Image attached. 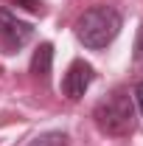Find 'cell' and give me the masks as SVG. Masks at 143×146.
<instances>
[{
    "instance_id": "obj_1",
    "label": "cell",
    "mask_w": 143,
    "mask_h": 146,
    "mask_svg": "<svg viewBox=\"0 0 143 146\" xmlns=\"http://www.w3.org/2000/svg\"><path fill=\"white\" fill-rule=\"evenodd\" d=\"M73 28H76V36H79V42L84 48L101 51V48H107L109 42L121 34L124 17L112 6H93L84 14H79V20H76Z\"/></svg>"
},
{
    "instance_id": "obj_2",
    "label": "cell",
    "mask_w": 143,
    "mask_h": 146,
    "mask_svg": "<svg viewBox=\"0 0 143 146\" xmlns=\"http://www.w3.org/2000/svg\"><path fill=\"white\" fill-rule=\"evenodd\" d=\"M95 127L109 138H126L135 129V101L126 90H115L101 98L93 110Z\"/></svg>"
},
{
    "instance_id": "obj_3",
    "label": "cell",
    "mask_w": 143,
    "mask_h": 146,
    "mask_svg": "<svg viewBox=\"0 0 143 146\" xmlns=\"http://www.w3.org/2000/svg\"><path fill=\"white\" fill-rule=\"evenodd\" d=\"M34 36V28L25 20L14 17L9 9H0V48L3 54H17L23 45H28Z\"/></svg>"
},
{
    "instance_id": "obj_4",
    "label": "cell",
    "mask_w": 143,
    "mask_h": 146,
    "mask_svg": "<svg viewBox=\"0 0 143 146\" xmlns=\"http://www.w3.org/2000/svg\"><path fill=\"white\" fill-rule=\"evenodd\" d=\"M93 79H95L93 65L84 62V59H76V62H70V68L62 76V93H65L70 101H79V98L87 93V87L93 84Z\"/></svg>"
},
{
    "instance_id": "obj_5",
    "label": "cell",
    "mask_w": 143,
    "mask_h": 146,
    "mask_svg": "<svg viewBox=\"0 0 143 146\" xmlns=\"http://www.w3.org/2000/svg\"><path fill=\"white\" fill-rule=\"evenodd\" d=\"M51 62H54V48H51L48 42H42L34 51V56H31V73H34L36 79L48 82V76H51Z\"/></svg>"
},
{
    "instance_id": "obj_6",
    "label": "cell",
    "mask_w": 143,
    "mask_h": 146,
    "mask_svg": "<svg viewBox=\"0 0 143 146\" xmlns=\"http://www.w3.org/2000/svg\"><path fill=\"white\" fill-rule=\"evenodd\" d=\"M28 146H68V135H65V132H59V129H51V132L36 135Z\"/></svg>"
},
{
    "instance_id": "obj_7",
    "label": "cell",
    "mask_w": 143,
    "mask_h": 146,
    "mask_svg": "<svg viewBox=\"0 0 143 146\" xmlns=\"http://www.w3.org/2000/svg\"><path fill=\"white\" fill-rule=\"evenodd\" d=\"M14 6H23L28 11H42V0H14Z\"/></svg>"
},
{
    "instance_id": "obj_8",
    "label": "cell",
    "mask_w": 143,
    "mask_h": 146,
    "mask_svg": "<svg viewBox=\"0 0 143 146\" xmlns=\"http://www.w3.org/2000/svg\"><path fill=\"white\" fill-rule=\"evenodd\" d=\"M135 59H143V25L138 31V39H135Z\"/></svg>"
},
{
    "instance_id": "obj_9",
    "label": "cell",
    "mask_w": 143,
    "mask_h": 146,
    "mask_svg": "<svg viewBox=\"0 0 143 146\" xmlns=\"http://www.w3.org/2000/svg\"><path fill=\"white\" fill-rule=\"evenodd\" d=\"M132 96H135L138 110H140V115H143V82H140V84H135V93H132Z\"/></svg>"
}]
</instances>
